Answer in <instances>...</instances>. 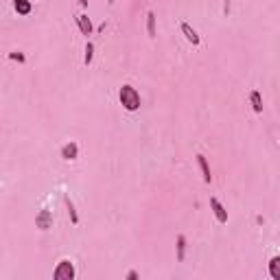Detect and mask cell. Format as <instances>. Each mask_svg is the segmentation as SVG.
<instances>
[{
  "mask_svg": "<svg viewBox=\"0 0 280 280\" xmlns=\"http://www.w3.org/2000/svg\"><path fill=\"white\" fill-rule=\"evenodd\" d=\"M210 208H213V213L219 223H228V210H225V206L221 204L217 197H210Z\"/></svg>",
  "mask_w": 280,
  "mask_h": 280,
  "instance_id": "cell-3",
  "label": "cell"
},
{
  "mask_svg": "<svg viewBox=\"0 0 280 280\" xmlns=\"http://www.w3.org/2000/svg\"><path fill=\"white\" fill-rule=\"evenodd\" d=\"M175 248H178V260L182 263V260L186 258V237L184 234H180L178 237V245H175Z\"/></svg>",
  "mask_w": 280,
  "mask_h": 280,
  "instance_id": "cell-13",
  "label": "cell"
},
{
  "mask_svg": "<svg viewBox=\"0 0 280 280\" xmlns=\"http://www.w3.org/2000/svg\"><path fill=\"white\" fill-rule=\"evenodd\" d=\"M249 101H252V110L256 112V114H263V96H260L258 90L249 92Z\"/></svg>",
  "mask_w": 280,
  "mask_h": 280,
  "instance_id": "cell-10",
  "label": "cell"
},
{
  "mask_svg": "<svg viewBox=\"0 0 280 280\" xmlns=\"http://www.w3.org/2000/svg\"><path fill=\"white\" fill-rule=\"evenodd\" d=\"M35 225L42 230V232H46L48 228H53V215L51 210H40L35 217Z\"/></svg>",
  "mask_w": 280,
  "mask_h": 280,
  "instance_id": "cell-4",
  "label": "cell"
},
{
  "mask_svg": "<svg viewBox=\"0 0 280 280\" xmlns=\"http://www.w3.org/2000/svg\"><path fill=\"white\" fill-rule=\"evenodd\" d=\"M197 164H199V169H201V175H204V182L206 184H210L213 182V175H210V166H208V160L204 158V156H197Z\"/></svg>",
  "mask_w": 280,
  "mask_h": 280,
  "instance_id": "cell-9",
  "label": "cell"
},
{
  "mask_svg": "<svg viewBox=\"0 0 280 280\" xmlns=\"http://www.w3.org/2000/svg\"><path fill=\"white\" fill-rule=\"evenodd\" d=\"M180 29H182V33H184V37H186V40H188L190 44H193V46H199V44H201L199 33L195 31V29L190 27L188 22H182V24H180Z\"/></svg>",
  "mask_w": 280,
  "mask_h": 280,
  "instance_id": "cell-5",
  "label": "cell"
},
{
  "mask_svg": "<svg viewBox=\"0 0 280 280\" xmlns=\"http://www.w3.org/2000/svg\"><path fill=\"white\" fill-rule=\"evenodd\" d=\"M77 24H79V31H81V35H92V22H90V18L86 16V13H81V16H77Z\"/></svg>",
  "mask_w": 280,
  "mask_h": 280,
  "instance_id": "cell-7",
  "label": "cell"
},
{
  "mask_svg": "<svg viewBox=\"0 0 280 280\" xmlns=\"http://www.w3.org/2000/svg\"><path fill=\"white\" fill-rule=\"evenodd\" d=\"M63 204H66V208H68V215H70V221L77 225V223H79V215H77L75 204H72V199L68 197V195H66V197H63Z\"/></svg>",
  "mask_w": 280,
  "mask_h": 280,
  "instance_id": "cell-12",
  "label": "cell"
},
{
  "mask_svg": "<svg viewBox=\"0 0 280 280\" xmlns=\"http://www.w3.org/2000/svg\"><path fill=\"white\" fill-rule=\"evenodd\" d=\"M79 4H81V7H86V4H88V0H79Z\"/></svg>",
  "mask_w": 280,
  "mask_h": 280,
  "instance_id": "cell-18",
  "label": "cell"
},
{
  "mask_svg": "<svg viewBox=\"0 0 280 280\" xmlns=\"http://www.w3.org/2000/svg\"><path fill=\"white\" fill-rule=\"evenodd\" d=\"M147 33H149V37H156V13L154 11L147 13Z\"/></svg>",
  "mask_w": 280,
  "mask_h": 280,
  "instance_id": "cell-14",
  "label": "cell"
},
{
  "mask_svg": "<svg viewBox=\"0 0 280 280\" xmlns=\"http://www.w3.org/2000/svg\"><path fill=\"white\" fill-rule=\"evenodd\" d=\"M9 60H13V62H20V63H22L24 60H27V57H24L20 51H16V53H11V55H9Z\"/></svg>",
  "mask_w": 280,
  "mask_h": 280,
  "instance_id": "cell-16",
  "label": "cell"
},
{
  "mask_svg": "<svg viewBox=\"0 0 280 280\" xmlns=\"http://www.w3.org/2000/svg\"><path fill=\"white\" fill-rule=\"evenodd\" d=\"M127 280H138V272H136V269L127 272Z\"/></svg>",
  "mask_w": 280,
  "mask_h": 280,
  "instance_id": "cell-17",
  "label": "cell"
},
{
  "mask_svg": "<svg viewBox=\"0 0 280 280\" xmlns=\"http://www.w3.org/2000/svg\"><path fill=\"white\" fill-rule=\"evenodd\" d=\"M269 276L274 280H280V256H272L269 260Z\"/></svg>",
  "mask_w": 280,
  "mask_h": 280,
  "instance_id": "cell-11",
  "label": "cell"
},
{
  "mask_svg": "<svg viewBox=\"0 0 280 280\" xmlns=\"http://www.w3.org/2000/svg\"><path fill=\"white\" fill-rule=\"evenodd\" d=\"M75 276H77V269L70 258H62L57 263L55 272H53V278L55 280H75Z\"/></svg>",
  "mask_w": 280,
  "mask_h": 280,
  "instance_id": "cell-2",
  "label": "cell"
},
{
  "mask_svg": "<svg viewBox=\"0 0 280 280\" xmlns=\"http://www.w3.org/2000/svg\"><path fill=\"white\" fill-rule=\"evenodd\" d=\"M92 57H94V44L88 42V44H86V55H83V63H86V66H90V63H92Z\"/></svg>",
  "mask_w": 280,
  "mask_h": 280,
  "instance_id": "cell-15",
  "label": "cell"
},
{
  "mask_svg": "<svg viewBox=\"0 0 280 280\" xmlns=\"http://www.w3.org/2000/svg\"><path fill=\"white\" fill-rule=\"evenodd\" d=\"M13 9L18 11V16H29L33 4H31V0H13Z\"/></svg>",
  "mask_w": 280,
  "mask_h": 280,
  "instance_id": "cell-8",
  "label": "cell"
},
{
  "mask_svg": "<svg viewBox=\"0 0 280 280\" xmlns=\"http://www.w3.org/2000/svg\"><path fill=\"white\" fill-rule=\"evenodd\" d=\"M77 156H79V145H77V142L70 140L62 147V158L63 160H77Z\"/></svg>",
  "mask_w": 280,
  "mask_h": 280,
  "instance_id": "cell-6",
  "label": "cell"
},
{
  "mask_svg": "<svg viewBox=\"0 0 280 280\" xmlns=\"http://www.w3.org/2000/svg\"><path fill=\"white\" fill-rule=\"evenodd\" d=\"M119 101L127 112H138L140 110V94L134 86H129V83H125V86L119 90Z\"/></svg>",
  "mask_w": 280,
  "mask_h": 280,
  "instance_id": "cell-1",
  "label": "cell"
}]
</instances>
